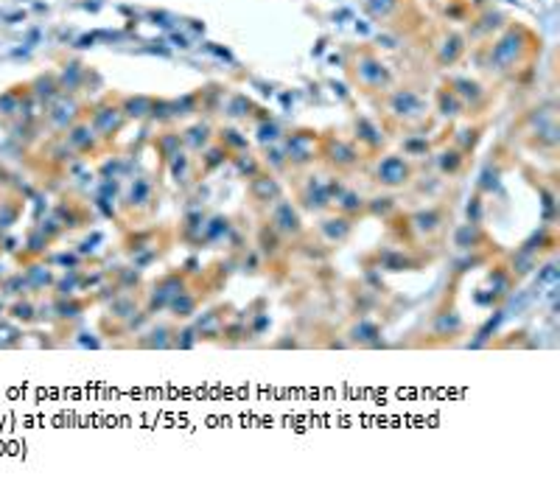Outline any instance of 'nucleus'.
I'll list each match as a JSON object with an SVG mask.
<instances>
[{"label": "nucleus", "instance_id": "nucleus-1", "mask_svg": "<svg viewBox=\"0 0 560 490\" xmlns=\"http://www.w3.org/2000/svg\"><path fill=\"white\" fill-rule=\"evenodd\" d=\"M12 314H15L17 320H23V322H31V320H34V306H31V303H17V306L12 308Z\"/></svg>", "mask_w": 560, "mask_h": 490}]
</instances>
